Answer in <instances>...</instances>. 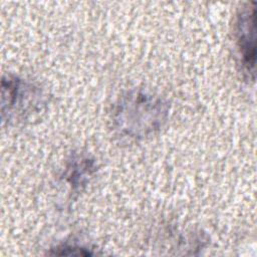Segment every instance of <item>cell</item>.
I'll return each instance as SVG.
<instances>
[{
    "instance_id": "277c9868",
    "label": "cell",
    "mask_w": 257,
    "mask_h": 257,
    "mask_svg": "<svg viewBox=\"0 0 257 257\" xmlns=\"http://www.w3.org/2000/svg\"><path fill=\"white\" fill-rule=\"evenodd\" d=\"M95 172V163L86 156H74L69 161L64 177L72 190H79Z\"/></svg>"
},
{
    "instance_id": "7a4b0ae2",
    "label": "cell",
    "mask_w": 257,
    "mask_h": 257,
    "mask_svg": "<svg viewBox=\"0 0 257 257\" xmlns=\"http://www.w3.org/2000/svg\"><path fill=\"white\" fill-rule=\"evenodd\" d=\"M42 103L41 90L33 84L9 76L2 81V109L7 107L8 119L16 114V117H25L39 109Z\"/></svg>"
},
{
    "instance_id": "6da1fadb",
    "label": "cell",
    "mask_w": 257,
    "mask_h": 257,
    "mask_svg": "<svg viewBox=\"0 0 257 257\" xmlns=\"http://www.w3.org/2000/svg\"><path fill=\"white\" fill-rule=\"evenodd\" d=\"M167 115L168 104L161 97L133 90L119 98L113 122L119 134L137 139L158 131Z\"/></svg>"
},
{
    "instance_id": "5b68a950",
    "label": "cell",
    "mask_w": 257,
    "mask_h": 257,
    "mask_svg": "<svg viewBox=\"0 0 257 257\" xmlns=\"http://www.w3.org/2000/svg\"><path fill=\"white\" fill-rule=\"evenodd\" d=\"M57 251H55V254L60 255H90L91 253L88 251H85V249L75 246V245H64L56 248Z\"/></svg>"
},
{
    "instance_id": "3957f363",
    "label": "cell",
    "mask_w": 257,
    "mask_h": 257,
    "mask_svg": "<svg viewBox=\"0 0 257 257\" xmlns=\"http://www.w3.org/2000/svg\"><path fill=\"white\" fill-rule=\"evenodd\" d=\"M256 8L255 3H247L237 15L235 37L238 53L244 71L252 79L255 73L256 59Z\"/></svg>"
}]
</instances>
